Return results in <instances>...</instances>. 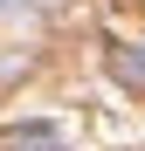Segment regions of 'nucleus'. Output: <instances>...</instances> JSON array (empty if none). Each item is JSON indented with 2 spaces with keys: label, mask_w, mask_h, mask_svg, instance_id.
Returning a JSON list of instances; mask_svg holds the SVG:
<instances>
[{
  "label": "nucleus",
  "mask_w": 145,
  "mask_h": 151,
  "mask_svg": "<svg viewBox=\"0 0 145 151\" xmlns=\"http://www.w3.org/2000/svg\"><path fill=\"white\" fill-rule=\"evenodd\" d=\"M55 124H21V131H7V151H55Z\"/></svg>",
  "instance_id": "1"
},
{
  "label": "nucleus",
  "mask_w": 145,
  "mask_h": 151,
  "mask_svg": "<svg viewBox=\"0 0 145 151\" xmlns=\"http://www.w3.org/2000/svg\"><path fill=\"white\" fill-rule=\"evenodd\" d=\"M111 69L125 76V83H145V48H117V55H111Z\"/></svg>",
  "instance_id": "2"
}]
</instances>
